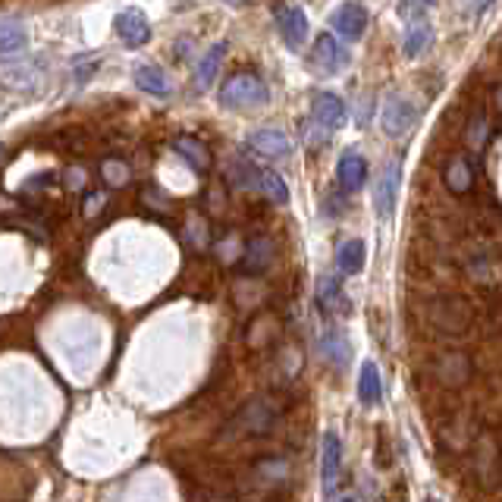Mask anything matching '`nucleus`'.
Segmentation results:
<instances>
[{
    "mask_svg": "<svg viewBox=\"0 0 502 502\" xmlns=\"http://www.w3.org/2000/svg\"><path fill=\"white\" fill-rule=\"evenodd\" d=\"M280 415H283V409L274 396H255L251 402H246L239 411H236V418L229 420L227 430H223V439L264 437V433L274 430Z\"/></svg>",
    "mask_w": 502,
    "mask_h": 502,
    "instance_id": "nucleus-1",
    "label": "nucleus"
},
{
    "mask_svg": "<svg viewBox=\"0 0 502 502\" xmlns=\"http://www.w3.org/2000/svg\"><path fill=\"white\" fill-rule=\"evenodd\" d=\"M270 101V88L255 72H236L220 85V104L227 111H255Z\"/></svg>",
    "mask_w": 502,
    "mask_h": 502,
    "instance_id": "nucleus-2",
    "label": "nucleus"
},
{
    "mask_svg": "<svg viewBox=\"0 0 502 502\" xmlns=\"http://www.w3.org/2000/svg\"><path fill=\"white\" fill-rule=\"evenodd\" d=\"M380 123H383V132L390 139H402L418 126V107L402 94H390L383 104V113H380Z\"/></svg>",
    "mask_w": 502,
    "mask_h": 502,
    "instance_id": "nucleus-3",
    "label": "nucleus"
},
{
    "mask_svg": "<svg viewBox=\"0 0 502 502\" xmlns=\"http://www.w3.org/2000/svg\"><path fill=\"white\" fill-rule=\"evenodd\" d=\"M311 66L321 76H336V72H343L349 66V51L336 42V35L323 32V35H317L314 51H311Z\"/></svg>",
    "mask_w": 502,
    "mask_h": 502,
    "instance_id": "nucleus-4",
    "label": "nucleus"
},
{
    "mask_svg": "<svg viewBox=\"0 0 502 502\" xmlns=\"http://www.w3.org/2000/svg\"><path fill=\"white\" fill-rule=\"evenodd\" d=\"M368 19H371L368 10L362 4H355V0H349V4L336 6L330 13V25H333V32L339 38H345V42H358L368 32Z\"/></svg>",
    "mask_w": 502,
    "mask_h": 502,
    "instance_id": "nucleus-5",
    "label": "nucleus"
},
{
    "mask_svg": "<svg viewBox=\"0 0 502 502\" xmlns=\"http://www.w3.org/2000/svg\"><path fill=\"white\" fill-rule=\"evenodd\" d=\"M399 182H402V164L399 160H390L383 169H380V179L374 188V205L377 214L383 220H390L396 214V201H399Z\"/></svg>",
    "mask_w": 502,
    "mask_h": 502,
    "instance_id": "nucleus-6",
    "label": "nucleus"
},
{
    "mask_svg": "<svg viewBox=\"0 0 502 502\" xmlns=\"http://www.w3.org/2000/svg\"><path fill=\"white\" fill-rule=\"evenodd\" d=\"M311 120H314L323 132H336V129H343L345 126L343 98H336V94H330V92L314 94V101H311Z\"/></svg>",
    "mask_w": 502,
    "mask_h": 502,
    "instance_id": "nucleus-7",
    "label": "nucleus"
},
{
    "mask_svg": "<svg viewBox=\"0 0 502 502\" xmlns=\"http://www.w3.org/2000/svg\"><path fill=\"white\" fill-rule=\"evenodd\" d=\"M276 29H280L286 47L298 51V47L304 44V38H308V16H304V10L295 4L280 6V10H276Z\"/></svg>",
    "mask_w": 502,
    "mask_h": 502,
    "instance_id": "nucleus-8",
    "label": "nucleus"
},
{
    "mask_svg": "<svg viewBox=\"0 0 502 502\" xmlns=\"http://www.w3.org/2000/svg\"><path fill=\"white\" fill-rule=\"evenodd\" d=\"M339 468H343V443H339L333 430H327L321 443V484L327 493H333L339 487Z\"/></svg>",
    "mask_w": 502,
    "mask_h": 502,
    "instance_id": "nucleus-9",
    "label": "nucleus"
},
{
    "mask_svg": "<svg viewBox=\"0 0 502 502\" xmlns=\"http://www.w3.org/2000/svg\"><path fill=\"white\" fill-rule=\"evenodd\" d=\"M248 148L255 154H261V158L283 160L293 151V141H289V135L280 132V129H257V132H251Z\"/></svg>",
    "mask_w": 502,
    "mask_h": 502,
    "instance_id": "nucleus-10",
    "label": "nucleus"
},
{
    "mask_svg": "<svg viewBox=\"0 0 502 502\" xmlns=\"http://www.w3.org/2000/svg\"><path fill=\"white\" fill-rule=\"evenodd\" d=\"M270 264H274V242H270L267 236H255V239H248L246 248H242V261H239L242 274L261 276Z\"/></svg>",
    "mask_w": 502,
    "mask_h": 502,
    "instance_id": "nucleus-11",
    "label": "nucleus"
},
{
    "mask_svg": "<svg viewBox=\"0 0 502 502\" xmlns=\"http://www.w3.org/2000/svg\"><path fill=\"white\" fill-rule=\"evenodd\" d=\"M113 25H117V35L129 47H141L151 42V23H148V16L141 10H123Z\"/></svg>",
    "mask_w": 502,
    "mask_h": 502,
    "instance_id": "nucleus-12",
    "label": "nucleus"
},
{
    "mask_svg": "<svg viewBox=\"0 0 502 502\" xmlns=\"http://www.w3.org/2000/svg\"><path fill=\"white\" fill-rule=\"evenodd\" d=\"M336 179L345 192H358V188L368 182V160L358 151H345L336 164Z\"/></svg>",
    "mask_w": 502,
    "mask_h": 502,
    "instance_id": "nucleus-13",
    "label": "nucleus"
},
{
    "mask_svg": "<svg viewBox=\"0 0 502 502\" xmlns=\"http://www.w3.org/2000/svg\"><path fill=\"white\" fill-rule=\"evenodd\" d=\"M173 151L179 154V158L186 160V164L192 167L195 173H208L210 164H214L208 145L195 139V135H176V139H173Z\"/></svg>",
    "mask_w": 502,
    "mask_h": 502,
    "instance_id": "nucleus-14",
    "label": "nucleus"
},
{
    "mask_svg": "<svg viewBox=\"0 0 502 502\" xmlns=\"http://www.w3.org/2000/svg\"><path fill=\"white\" fill-rule=\"evenodd\" d=\"M433 42V29H430V23H427V16H420V19H409L405 23V35H402V53L409 60H418L420 53L430 47Z\"/></svg>",
    "mask_w": 502,
    "mask_h": 502,
    "instance_id": "nucleus-15",
    "label": "nucleus"
},
{
    "mask_svg": "<svg viewBox=\"0 0 502 502\" xmlns=\"http://www.w3.org/2000/svg\"><path fill=\"white\" fill-rule=\"evenodd\" d=\"M443 182H446V188H449V192H456V195L471 192V186H474L471 160L456 154V158H452L449 164H446V169H443Z\"/></svg>",
    "mask_w": 502,
    "mask_h": 502,
    "instance_id": "nucleus-16",
    "label": "nucleus"
},
{
    "mask_svg": "<svg viewBox=\"0 0 502 502\" xmlns=\"http://www.w3.org/2000/svg\"><path fill=\"white\" fill-rule=\"evenodd\" d=\"M358 399H362L364 409H374L383 399V383H380V371L374 362L362 364V374H358Z\"/></svg>",
    "mask_w": 502,
    "mask_h": 502,
    "instance_id": "nucleus-17",
    "label": "nucleus"
},
{
    "mask_svg": "<svg viewBox=\"0 0 502 502\" xmlns=\"http://www.w3.org/2000/svg\"><path fill=\"white\" fill-rule=\"evenodd\" d=\"M135 85H139L145 94H158V98H167L169 94V76L154 63L135 66Z\"/></svg>",
    "mask_w": 502,
    "mask_h": 502,
    "instance_id": "nucleus-18",
    "label": "nucleus"
},
{
    "mask_svg": "<svg viewBox=\"0 0 502 502\" xmlns=\"http://www.w3.org/2000/svg\"><path fill=\"white\" fill-rule=\"evenodd\" d=\"M223 53H227V44H214L205 53V57L198 60V70H195V88H198V92H208V88L217 82V76H220Z\"/></svg>",
    "mask_w": 502,
    "mask_h": 502,
    "instance_id": "nucleus-19",
    "label": "nucleus"
},
{
    "mask_svg": "<svg viewBox=\"0 0 502 502\" xmlns=\"http://www.w3.org/2000/svg\"><path fill=\"white\" fill-rule=\"evenodd\" d=\"M364 242L362 239H345L343 246L336 248V267H339V274H345V276H355V274H362L364 270Z\"/></svg>",
    "mask_w": 502,
    "mask_h": 502,
    "instance_id": "nucleus-20",
    "label": "nucleus"
},
{
    "mask_svg": "<svg viewBox=\"0 0 502 502\" xmlns=\"http://www.w3.org/2000/svg\"><path fill=\"white\" fill-rule=\"evenodd\" d=\"M29 47V32L16 23L0 25V57H16Z\"/></svg>",
    "mask_w": 502,
    "mask_h": 502,
    "instance_id": "nucleus-21",
    "label": "nucleus"
},
{
    "mask_svg": "<svg viewBox=\"0 0 502 502\" xmlns=\"http://www.w3.org/2000/svg\"><path fill=\"white\" fill-rule=\"evenodd\" d=\"M317 302H321V308L327 311H349V302H345L343 295V286H339V280H333V276H323L321 283H317Z\"/></svg>",
    "mask_w": 502,
    "mask_h": 502,
    "instance_id": "nucleus-22",
    "label": "nucleus"
},
{
    "mask_svg": "<svg viewBox=\"0 0 502 502\" xmlns=\"http://www.w3.org/2000/svg\"><path fill=\"white\" fill-rule=\"evenodd\" d=\"M257 188H261V192L267 195L274 205H286L289 201L286 182H283V176L274 173V169H261V176H257Z\"/></svg>",
    "mask_w": 502,
    "mask_h": 502,
    "instance_id": "nucleus-23",
    "label": "nucleus"
},
{
    "mask_svg": "<svg viewBox=\"0 0 502 502\" xmlns=\"http://www.w3.org/2000/svg\"><path fill=\"white\" fill-rule=\"evenodd\" d=\"M321 349H323V355H327L330 362L336 364V368H345V362H349V343H345V336L339 333V330H330V333H323Z\"/></svg>",
    "mask_w": 502,
    "mask_h": 502,
    "instance_id": "nucleus-24",
    "label": "nucleus"
},
{
    "mask_svg": "<svg viewBox=\"0 0 502 502\" xmlns=\"http://www.w3.org/2000/svg\"><path fill=\"white\" fill-rule=\"evenodd\" d=\"M101 176H104L107 186H126L129 167L123 164V160H104V164H101Z\"/></svg>",
    "mask_w": 502,
    "mask_h": 502,
    "instance_id": "nucleus-25",
    "label": "nucleus"
},
{
    "mask_svg": "<svg viewBox=\"0 0 502 502\" xmlns=\"http://www.w3.org/2000/svg\"><path fill=\"white\" fill-rule=\"evenodd\" d=\"M433 6V0H402L399 4V16L409 23V19H420V16H427V10Z\"/></svg>",
    "mask_w": 502,
    "mask_h": 502,
    "instance_id": "nucleus-26",
    "label": "nucleus"
},
{
    "mask_svg": "<svg viewBox=\"0 0 502 502\" xmlns=\"http://www.w3.org/2000/svg\"><path fill=\"white\" fill-rule=\"evenodd\" d=\"M490 4H493V0H474V16H480V13L490 10Z\"/></svg>",
    "mask_w": 502,
    "mask_h": 502,
    "instance_id": "nucleus-27",
    "label": "nucleus"
},
{
    "mask_svg": "<svg viewBox=\"0 0 502 502\" xmlns=\"http://www.w3.org/2000/svg\"><path fill=\"white\" fill-rule=\"evenodd\" d=\"M198 502H229V499H220V497H210V493H201Z\"/></svg>",
    "mask_w": 502,
    "mask_h": 502,
    "instance_id": "nucleus-28",
    "label": "nucleus"
},
{
    "mask_svg": "<svg viewBox=\"0 0 502 502\" xmlns=\"http://www.w3.org/2000/svg\"><path fill=\"white\" fill-rule=\"evenodd\" d=\"M336 502H355V499H352V497H343V499H336Z\"/></svg>",
    "mask_w": 502,
    "mask_h": 502,
    "instance_id": "nucleus-29",
    "label": "nucleus"
},
{
    "mask_svg": "<svg viewBox=\"0 0 502 502\" xmlns=\"http://www.w3.org/2000/svg\"><path fill=\"white\" fill-rule=\"evenodd\" d=\"M497 98H499V104H502V88H499V94H497Z\"/></svg>",
    "mask_w": 502,
    "mask_h": 502,
    "instance_id": "nucleus-30",
    "label": "nucleus"
},
{
    "mask_svg": "<svg viewBox=\"0 0 502 502\" xmlns=\"http://www.w3.org/2000/svg\"><path fill=\"white\" fill-rule=\"evenodd\" d=\"M427 502H439V499H427Z\"/></svg>",
    "mask_w": 502,
    "mask_h": 502,
    "instance_id": "nucleus-31",
    "label": "nucleus"
}]
</instances>
